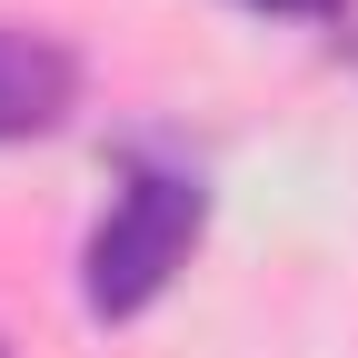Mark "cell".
<instances>
[{"mask_svg": "<svg viewBox=\"0 0 358 358\" xmlns=\"http://www.w3.org/2000/svg\"><path fill=\"white\" fill-rule=\"evenodd\" d=\"M239 10H268V20H338L348 0H239Z\"/></svg>", "mask_w": 358, "mask_h": 358, "instance_id": "3", "label": "cell"}, {"mask_svg": "<svg viewBox=\"0 0 358 358\" xmlns=\"http://www.w3.org/2000/svg\"><path fill=\"white\" fill-rule=\"evenodd\" d=\"M0 358H10V348H0Z\"/></svg>", "mask_w": 358, "mask_h": 358, "instance_id": "4", "label": "cell"}, {"mask_svg": "<svg viewBox=\"0 0 358 358\" xmlns=\"http://www.w3.org/2000/svg\"><path fill=\"white\" fill-rule=\"evenodd\" d=\"M80 110V60L70 40L0 20V140H50V129Z\"/></svg>", "mask_w": 358, "mask_h": 358, "instance_id": "2", "label": "cell"}, {"mask_svg": "<svg viewBox=\"0 0 358 358\" xmlns=\"http://www.w3.org/2000/svg\"><path fill=\"white\" fill-rule=\"evenodd\" d=\"M209 229V179L199 159H179V150H150V140H129L110 159V209H100V229H90L80 249V308L90 319H140V308L189 268Z\"/></svg>", "mask_w": 358, "mask_h": 358, "instance_id": "1", "label": "cell"}]
</instances>
